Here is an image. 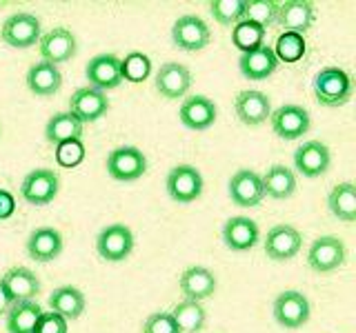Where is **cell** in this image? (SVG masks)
Returning <instances> with one entry per match:
<instances>
[{
	"label": "cell",
	"instance_id": "obj_1",
	"mask_svg": "<svg viewBox=\"0 0 356 333\" xmlns=\"http://www.w3.org/2000/svg\"><path fill=\"white\" fill-rule=\"evenodd\" d=\"M354 94V83L348 71L339 67H325L314 78V96L325 107H341L350 103Z\"/></svg>",
	"mask_w": 356,
	"mask_h": 333
},
{
	"label": "cell",
	"instance_id": "obj_2",
	"mask_svg": "<svg viewBox=\"0 0 356 333\" xmlns=\"http://www.w3.org/2000/svg\"><path fill=\"white\" fill-rule=\"evenodd\" d=\"M42 36L40 20L29 14V11H20V14L9 16L3 27H0V38L5 44L14 49H27L33 47Z\"/></svg>",
	"mask_w": 356,
	"mask_h": 333
},
{
	"label": "cell",
	"instance_id": "obj_3",
	"mask_svg": "<svg viewBox=\"0 0 356 333\" xmlns=\"http://www.w3.org/2000/svg\"><path fill=\"white\" fill-rule=\"evenodd\" d=\"M165 189L178 205H189L203 194V176L192 164H178L167 173Z\"/></svg>",
	"mask_w": 356,
	"mask_h": 333
},
{
	"label": "cell",
	"instance_id": "obj_4",
	"mask_svg": "<svg viewBox=\"0 0 356 333\" xmlns=\"http://www.w3.org/2000/svg\"><path fill=\"white\" fill-rule=\"evenodd\" d=\"M60 178L54 169H33L25 176L20 185V196L33 207H44L58 196Z\"/></svg>",
	"mask_w": 356,
	"mask_h": 333
},
{
	"label": "cell",
	"instance_id": "obj_5",
	"mask_svg": "<svg viewBox=\"0 0 356 333\" xmlns=\"http://www.w3.org/2000/svg\"><path fill=\"white\" fill-rule=\"evenodd\" d=\"M147 171V158L138 147H118L107 155V173L118 182H134Z\"/></svg>",
	"mask_w": 356,
	"mask_h": 333
},
{
	"label": "cell",
	"instance_id": "obj_6",
	"mask_svg": "<svg viewBox=\"0 0 356 333\" xmlns=\"http://www.w3.org/2000/svg\"><path fill=\"white\" fill-rule=\"evenodd\" d=\"M96 251L107 262H120L134 251V233L127 225H114L105 227L96 238Z\"/></svg>",
	"mask_w": 356,
	"mask_h": 333
},
{
	"label": "cell",
	"instance_id": "obj_7",
	"mask_svg": "<svg viewBox=\"0 0 356 333\" xmlns=\"http://www.w3.org/2000/svg\"><path fill=\"white\" fill-rule=\"evenodd\" d=\"M300 247H303V236H300V231L292 225L272 227L267 231V238L263 242L267 258H272L276 262H285V260L296 258Z\"/></svg>",
	"mask_w": 356,
	"mask_h": 333
},
{
	"label": "cell",
	"instance_id": "obj_8",
	"mask_svg": "<svg viewBox=\"0 0 356 333\" xmlns=\"http://www.w3.org/2000/svg\"><path fill=\"white\" fill-rule=\"evenodd\" d=\"M345 262V244L337 236H321L309 244L307 264L316 273H330Z\"/></svg>",
	"mask_w": 356,
	"mask_h": 333
},
{
	"label": "cell",
	"instance_id": "obj_9",
	"mask_svg": "<svg viewBox=\"0 0 356 333\" xmlns=\"http://www.w3.org/2000/svg\"><path fill=\"white\" fill-rule=\"evenodd\" d=\"M274 320L283 329H300L309 320V300L300 291H283L274 300Z\"/></svg>",
	"mask_w": 356,
	"mask_h": 333
},
{
	"label": "cell",
	"instance_id": "obj_10",
	"mask_svg": "<svg viewBox=\"0 0 356 333\" xmlns=\"http://www.w3.org/2000/svg\"><path fill=\"white\" fill-rule=\"evenodd\" d=\"M172 38L174 44L183 51H200L209 44L211 31L207 27V22L198 16H181L172 27Z\"/></svg>",
	"mask_w": 356,
	"mask_h": 333
},
{
	"label": "cell",
	"instance_id": "obj_11",
	"mask_svg": "<svg viewBox=\"0 0 356 333\" xmlns=\"http://www.w3.org/2000/svg\"><path fill=\"white\" fill-rule=\"evenodd\" d=\"M270 120H272V131L283 140L300 138L303 133H307V129L312 125L307 109H303L300 105L278 107L276 111H272V114H270Z\"/></svg>",
	"mask_w": 356,
	"mask_h": 333
},
{
	"label": "cell",
	"instance_id": "obj_12",
	"mask_svg": "<svg viewBox=\"0 0 356 333\" xmlns=\"http://www.w3.org/2000/svg\"><path fill=\"white\" fill-rule=\"evenodd\" d=\"M109 109V100L105 92L94 87H81L76 89L70 98V114H74L78 120L83 122H96L100 120Z\"/></svg>",
	"mask_w": 356,
	"mask_h": 333
},
{
	"label": "cell",
	"instance_id": "obj_13",
	"mask_svg": "<svg viewBox=\"0 0 356 333\" xmlns=\"http://www.w3.org/2000/svg\"><path fill=\"white\" fill-rule=\"evenodd\" d=\"M332 164V153L327 144L321 140H307L294 151V166L300 176L305 178H318L323 176Z\"/></svg>",
	"mask_w": 356,
	"mask_h": 333
},
{
	"label": "cell",
	"instance_id": "obj_14",
	"mask_svg": "<svg viewBox=\"0 0 356 333\" xmlns=\"http://www.w3.org/2000/svg\"><path fill=\"white\" fill-rule=\"evenodd\" d=\"M38 44L42 60L56 67H58V62H67L76 56V36L65 27H54L47 33H42Z\"/></svg>",
	"mask_w": 356,
	"mask_h": 333
},
{
	"label": "cell",
	"instance_id": "obj_15",
	"mask_svg": "<svg viewBox=\"0 0 356 333\" xmlns=\"http://www.w3.org/2000/svg\"><path fill=\"white\" fill-rule=\"evenodd\" d=\"M156 92L167 100L183 98L192 87V71L181 62H165L156 71Z\"/></svg>",
	"mask_w": 356,
	"mask_h": 333
},
{
	"label": "cell",
	"instance_id": "obj_16",
	"mask_svg": "<svg viewBox=\"0 0 356 333\" xmlns=\"http://www.w3.org/2000/svg\"><path fill=\"white\" fill-rule=\"evenodd\" d=\"M85 76L89 85L100 92H107V89H116L122 83L120 76V58L114 53H100L94 56L92 60L85 67Z\"/></svg>",
	"mask_w": 356,
	"mask_h": 333
},
{
	"label": "cell",
	"instance_id": "obj_17",
	"mask_svg": "<svg viewBox=\"0 0 356 333\" xmlns=\"http://www.w3.org/2000/svg\"><path fill=\"white\" fill-rule=\"evenodd\" d=\"M229 198L238 207H259L265 198L261 176L252 169H238L229 178Z\"/></svg>",
	"mask_w": 356,
	"mask_h": 333
},
{
	"label": "cell",
	"instance_id": "obj_18",
	"mask_svg": "<svg viewBox=\"0 0 356 333\" xmlns=\"http://www.w3.org/2000/svg\"><path fill=\"white\" fill-rule=\"evenodd\" d=\"M234 109H236V116L243 125L248 127H256L263 125V122L270 118L272 114V103L267 94L256 92V89H245L234 100Z\"/></svg>",
	"mask_w": 356,
	"mask_h": 333
},
{
	"label": "cell",
	"instance_id": "obj_19",
	"mask_svg": "<svg viewBox=\"0 0 356 333\" xmlns=\"http://www.w3.org/2000/svg\"><path fill=\"white\" fill-rule=\"evenodd\" d=\"M261 238L259 225L248 216H234L222 225V242L232 251H250Z\"/></svg>",
	"mask_w": 356,
	"mask_h": 333
},
{
	"label": "cell",
	"instance_id": "obj_20",
	"mask_svg": "<svg viewBox=\"0 0 356 333\" xmlns=\"http://www.w3.org/2000/svg\"><path fill=\"white\" fill-rule=\"evenodd\" d=\"M314 5L309 0H285V3H278V16L276 22L281 25L285 31L292 33H303L314 25Z\"/></svg>",
	"mask_w": 356,
	"mask_h": 333
},
{
	"label": "cell",
	"instance_id": "obj_21",
	"mask_svg": "<svg viewBox=\"0 0 356 333\" xmlns=\"http://www.w3.org/2000/svg\"><path fill=\"white\" fill-rule=\"evenodd\" d=\"M178 116L187 129L205 131L216 122V105L207 96H192L183 100Z\"/></svg>",
	"mask_w": 356,
	"mask_h": 333
},
{
	"label": "cell",
	"instance_id": "obj_22",
	"mask_svg": "<svg viewBox=\"0 0 356 333\" xmlns=\"http://www.w3.org/2000/svg\"><path fill=\"white\" fill-rule=\"evenodd\" d=\"M178 287L185 296V300L200 302V300L211 298L216 291V275L205 266H189L178 278Z\"/></svg>",
	"mask_w": 356,
	"mask_h": 333
},
{
	"label": "cell",
	"instance_id": "obj_23",
	"mask_svg": "<svg viewBox=\"0 0 356 333\" xmlns=\"http://www.w3.org/2000/svg\"><path fill=\"white\" fill-rule=\"evenodd\" d=\"M0 280H3L7 293L14 302H20V300H33L40 291L38 275L31 269H27V266H11Z\"/></svg>",
	"mask_w": 356,
	"mask_h": 333
},
{
	"label": "cell",
	"instance_id": "obj_24",
	"mask_svg": "<svg viewBox=\"0 0 356 333\" xmlns=\"http://www.w3.org/2000/svg\"><path fill=\"white\" fill-rule=\"evenodd\" d=\"M238 69L248 80H267V78L278 69V60H276L272 47L263 44L261 49L241 56Z\"/></svg>",
	"mask_w": 356,
	"mask_h": 333
},
{
	"label": "cell",
	"instance_id": "obj_25",
	"mask_svg": "<svg viewBox=\"0 0 356 333\" xmlns=\"http://www.w3.org/2000/svg\"><path fill=\"white\" fill-rule=\"evenodd\" d=\"M27 253L31 260L38 262H49L54 258H58L63 253L60 231H56L51 227H40L36 231H31V236L27 240Z\"/></svg>",
	"mask_w": 356,
	"mask_h": 333
},
{
	"label": "cell",
	"instance_id": "obj_26",
	"mask_svg": "<svg viewBox=\"0 0 356 333\" xmlns=\"http://www.w3.org/2000/svg\"><path fill=\"white\" fill-rule=\"evenodd\" d=\"M27 87L31 89V94H36L40 98H49L63 87V74L56 65H49L44 60L36 62L27 71Z\"/></svg>",
	"mask_w": 356,
	"mask_h": 333
},
{
	"label": "cell",
	"instance_id": "obj_27",
	"mask_svg": "<svg viewBox=\"0 0 356 333\" xmlns=\"http://www.w3.org/2000/svg\"><path fill=\"white\" fill-rule=\"evenodd\" d=\"M263 182V194L274 200H285L292 198L296 191V176L292 169H287L285 164H274L261 176Z\"/></svg>",
	"mask_w": 356,
	"mask_h": 333
},
{
	"label": "cell",
	"instance_id": "obj_28",
	"mask_svg": "<svg viewBox=\"0 0 356 333\" xmlns=\"http://www.w3.org/2000/svg\"><path fill=\"white\" fill-rule=\"evenodd\" d=\"M42 314L36 300H20L9 307L5 314V325L9 333H33V327Z\"/></svg>",
	"mask_w": 356,
	"mask_h": 333
},
{
	"label": "cell",
	"instance_id": "obj_29",
	"mask_svg": "<svg viewBox=\"0 0 356 333\" xmlns=\"http://www.w3.org/2000/svg\"><path fill=\"white\" fill-rule=\"evenodd\" d=\"M85 305H87L85 296L81 289H76V287H58V289H54V293L49 296L51 311L65 320L81 318L85 311Z\"/></svg>",
	"mask_w": 356,
	"mask_h": 333
},
{
	"label": "cell",
	"instance_id": "obj_30",
	"mask_svg": "<svg viewBox=\"0 0 356 333\" xmlns=\"http://www.w3.org/2000/svg\"><path fill=\"white\" fill-rule=\"evenodd\" d=\"M81 136H83V122L74 114H70V111L51 116L47 127H44V138L51 144H60L67 140H81Z\"/></svg>",
	"mask_w": 356,
	"mask_h": 333
},
{
	"label": "cell",
	"instance_id": "obj_31",
	"mask_svg": "<svg viewBox=\"0 0 356 333\" xmlns=\"http://www.w3.org/2000/svg\"><path fill=\"white\" fill-rule=\"evenodd\" d=\"M327 207L343 222L356 220V187L352 182H341L330 191Z\"/></svg>",
	"mask_w": 356,
	"mask_h": 333
},
{
	"label": "cell",
	"instance_id": "obj_32",
	"mask_svg": "<svg viewBox=\"0 0 356 333\" xmlns=\"http://www.w3.org/2000/svg\"><path fill=\"white\" fill-rule=\"evenodd\" d=\"M170 314L178 325V329H181V333H198L205 327V320H207L203 305L192 302V300H183V302H178Z\"/></svg>",
	"mask_w": 356,
	"mask_h": 333
},
{
	"label": "cell",
	"instance_id": "obj_33",
	"mask_svg": "<svg viewBox=\"0 0 356 333\" xmlns=\"http://www.w3.org/2000/svg\"><path fill=\"white\" fill-rule=\"evenodd\" d=\"M265 31L267 29H263L261 25H256L252 20H241L232 29V42H234V47L241 49L243 53H250V51L261 49L265 44Z\"/></svg>",
	"mask_w": 356,
	"mask_h": 333
},
{
	"label": "cell",
	"instance_id": "obj_34",
	"mask_svg": "<svg viewBox=\"0 0 356 333\" xmlns=\"http://www.w3.org/2000/svg\"><path fill=\"white\" fill-rule=\"evenodd\" d=\"M305 38L300 33H292V31H283L281 36L276 38L274 44V56L278 62H298L305 56Z\"/></svg>",
	"mask_w": 356,
	"mask_h": 333
},
{
	"label": "cell",
	"instance_id": "obj_35",
	"mask_svg": "<svg viewBox=\"0 0 356 333\" xmlns=\"http://www.w3.org/2000/svg\"><path fill=\"white\" fill-rule=\"evenodd\" d=\"M152 74V60L149 56L140 51H131L125 56V60H120V76L127 83H143L147 80Z\"/></svg>",
	"mask_w": 356,
	"mask_h": 333
},
{
	"label": "cell",
	"instance_id": "obj_36",
	"mask_svg": "<svg viewBox=\"0 0 356 333\" xmlns=\"http://www.w3.org/2000/svg\"><path fill=\"white\" fill-rule=\"evenodd\" d=\"M245 0H211L209 11L216 22L220 25H236V22L245 20Z\"/></svg>",
	"mask_w": 356,
	"mask_h": 333
},
{
	"label": "cell",
	"instance_id": "obj_37",
	"mask_svg": "<svg viewBox=\"0 0 356 333\" xmlns=\"http://www.w3.org/2000/svg\"><path fill=\"white\" fill-rule=\"evenodd\" d=\"M245 3H248V7H245V20H252L263 29L276 22L278 3H274V0H245Z\"/></svg>",
	"mask_w": 356,
	"mask_h": 333
},
{
	"label": "cell",
	"instance_id": "obj_38",
	"mask_svg": "<svg viewBox=\"0 0 356 333\" xmlns=\"http://www.w3.org/2000/svg\"><path fill=\"white\" fill-rule=\"evenodd\" d=\"M83 160H85L83 140H67V142L56 144V162H58L60 166L72 169V166H78Z\"/></svg>",
	"mask_w": 356,
	"mask_h": 333
},
{
	"label": "cell",
	"instance_id": "obj_39",
	"mask_svg": "<svg viewBox=\"0 0 356 333\" xmlns=\"http://www.w3.org/2000/svg\"><path fill=\"white\" fill-rule=\"evenodd\" d=\"M143 333H181L170 311H156L143 322Z\"/></svg>",
	"mask_w": 356,
	"mask_h": 333
},
{
	"label": "cell",
	"instance_id": "obj_40",
	"mask_svg": "<svg viewBox=\"0 0 356 333\" xmlns=\"http://www.w3.org/2000/svg\"><path fill=\"white\" fill-rule=\"evenodd\" d=\"M33 333H67V320L54 311H42Z\"/></svg>",
	"mask_w": 356,
	"mask_h": 333
},
{
	"label": "cell",
	"instance_id": "obj_41",
	"mask_svg": "<svg viewBox=\"0 0 356 333\" xmlns=\"http://www.w3.org/2000/svg\"><path fill=\"white\" fill-rule=\"evenodd\" d=\"M16 211V198L5 189H0V220H7Z\"/></svg>",
	"mask_w": 356,
	"mask_h": 333
},
{
	"label": "cell",
	"instance_id": "obj_42",
	"mask_svg": "<svg viewBox=\"0 0 356 333\" xmlns=\"http://www.w3.org/2000/svg\"><path fill=\"white\" fill-rule=\"evenodd\" d=\"M11 305H14V300L9 298V293H7V289H5L3 280H0V316H5Z\"/></svg>",
	"mask_w": 356,
	"mask_h": 333
}]
</instances>
